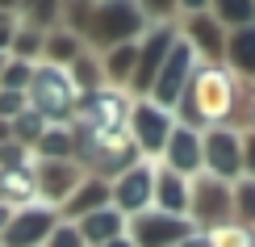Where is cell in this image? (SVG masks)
I'll return each instance as SVG.
<instances>
[{
  "mask_svg": "<svg viewBox=\"0 0 255 247\" xmlns=\"http://www.w3.org/2000/svg\"><path fill=\"white\" fill-rule=\"evenodd\" d=\"M235 117H239V80L226 67L197 63L193 80H188V88L176 105V122H184V126L205 134L214 126H230Z\"/></svg>",
  "mask_w": 255,
  "mask_h": 247,
  "instance_id": "obj_1",
  "label": "cell"
},
{
  "mask_svg": "<svg viewBox=\"0 0 255 247\" xmlns=\"http://www.w3.org/2000/svg\"><path fill=\"white\" fill-rule=\"evenodd\" d=\"M146 8L134 4V0H105V4H92L88 8V21L80 29V42L84 50L92 55H105L113 46H126V42H138L146 34Z\"/></svg>",
  "mask_w": 255,
  "mask_h": 247,
  "instance_id": "obj_2",
  "label": "cell"
},
{
  "mask_svg": "<svg viewBox=\"0 0 255 247\" xmlns=\"http://www.w3.org/2000/svg\"><path fill=\"white\" fill-rule=\"evenodd\" d=\"M130 105H134V96H130V92H122V88L88 92V96H80V105H76L71 130L97 138V143L105 147L109 138H118V134L130 130Z\"/></svg>",
  "mask_w": 255,
  "mask_h": 247,
  "instance_id": "obj_3",
  "label": "cell"
},
{
  "mask_svg": "<svg viewBox=\"0 0 255 247\" xmlns=\"http://www.w3.org/2000/svg\"><path fill=\"white\" fill-rule=\"evenodd\" d=\"M25 101H29V109L42 113L50 126H71L80 92H76V84H71L67 67L34 63V80H29V88H25Z\"/></svg>",
  "mask_w": 255,
  "mask_h": 247,
  "instance_id": "obj_4",
  "label": "cell"
},
{
  "mask_svg": "<svg viewBox=\"0 0 255 247\" xmlns=\"http://www.w3.org/2000/svg\"><path fill=\"white\" fill-rule=\"evenodd\" d=\"M176 25H180V38L193 46L197 63H209V67H226V29L214 21L201 0H188V4L176 8Z\"/></svg>",
  "mask_w": 255,
  "mask_h": 247,
  "instance_id": "obj_5",
  "label": "cell"
},
{
  "mask_svg": "<svg viewBox=\"0 0 255 247\" xmlns=\"http://www.w3.org/2000/svg\"><path fill=\"white\" fill-rule=\"evenodd\" d=\"M176 38H180L176 21H155V25H146V34L138 38V59H134V80H130V96L134 101L151 96L155 76H159V67H163V59L172 55Z\"/></svg>",
  "mask_w": 255,
  "mask_h": 247,
  "instance_id": "obj_6",
  "label": "cell"
},
{
  "mask_svg": "<svg viewBox=\"0 0 255 247\" xmlns=\"http://www.w3.org/2000/svg\"><path fill=\"white\" fill-rule=\"evenodd\" d=\"M188 222L197 231H222L235 222V201H230V185L205 176L188 180Z\"/></svg>",
  "mask_w": 255,
  "mask_h": 247,
  "instance_id": "obj_7",
  "label": "cell"
},
{
  "mask_svg": "<svg viewBox=\"0 0 255 247\" xmlns=\"http://www.w3.org/2000/svg\"><path fill=\"white\" fill-rule=\"evenodd\" d=\"M201 164H205V176L222 180V185L243 180V130H235V126L205 130L201 134Z\"/></svg>",
  "mask_w": 255,
  "mask_h": 247,
  "instance_id": "obj_8",
  "label": "cell"
},
{
  "mask_svg": "<svg viewBox=\"0 0 255 247\" xmlns=\"http://www.w3.org/2000/svg\"><path fill=\"white\" fill-rule=\"evenodd\" d=\"M172 126H176V113H172V109H159L151 96H142V101L130 105V138H134L138 155L151 159V164H159Z\"/></svg>",
  "mask_w": 255,
  "mask_h": 247,
  "instance_id": "obj_9",
  "label": "cell"
},
{
  "mask_svg": "<svg viewBox=\"0 0 255 247\" xmlns=\"http://www.w3.org/2000/svg\"><path fill=\"white\" fill-rule=\"evenodd\" d=\"M155 172H159V164L142 159V164H134L126 176H118L109 185V206L126 222L138 218V214H146V210H155Z\"/></svg>",
  "mask_w": 255,
  "mask_h": 247,
  "instance_id": "obj_10",
  "label": "cell"
},
{
  "mask_svg": "<svg viewBox=\"0 0 255 247\" xmlns=\"http://www.w3.org/2000/svg\"><path fill=\"white\" fill-rule=\"evenodd\" d=\"M193 71H197V55H193V46H188L184 38H176L172 55L163 59V67H159V76H155L151 101L159 105V109H172V113H176L180 96H184L188 80H193Z\"/></svg>",
  "mask_w": 255,
  "mask_h": 247,
  "instance_id": "obj_11",
  "label": "cell"
},
{
  "mask_svg": "<svg viewBox=\"0 0 255 247\" xmlns=\"http://www.w3.org/2000/svg\"><path fill=\"white\" fill-rule=\"evenodd\" d=\"M197 227L188 218H172V214H159V210H146L138 218L126 222V239L134 247H176L184 243Z\"/></svg>",
  "mask_w": 255,
  "mask_h": 247,
  "instance_id": "obj_12",
  "label": "cell"
},
{
  "mask_svg": "<svg viewBox=\"0 0 255 247\" xmlns=\"http://www.w3.org/2000/svg\"><path fill=\"white\" fill-rule=\"evenodd\" d=\"M59 210L50 206H25V210H13V218H8L4 235H0V247H46V239L55 235L59 227Z\"/></svg>",
  "mask_w": 255,
  "mask_h": 247,
  "instance_id": "obj_13",
  "label": "cell"
},
{
  "mask_svg": "<svg viewBox=\"0 0 255 247\" xmlns=\"http://www.w3.org/2000/svg\"><path fill=\"white\" fill-rule=\"evenodd\" d=\"M88 176L76 159H34V180H38V201L50 210H59L71 193L80 189V180Z\"/></svg>",
  "mask_w": 255,
  "mask_h": 247,
  "instance_id": "obj_14",
  "label": "cell"
},
{
  "mask_svg": "<svg viewBox=\"0 0 255 247\" xmlns=\"http://www.w3.org/2000/svg\"><path fill=\"white\" fill-rule=\"evenodd\" d=\"M159 164L167 172H176V176H184V180H197L201 172H205V164H201V130L176 122L172 134H167V147H163V155H159Z\"/></svg>",
  "mask_w": 255,
  "mask_h": 247,
  "instance_id": "obj_15",
  "label": "cell"
},
{
  "mask_svg": "<svg viewBox=\"0 0 255 247\" xmlns=\"http://www.w3.org/2000/svg\"><path fill=\"white\" fill-rule=\"evenodd\" d=\"M226 71L239 84H255V25L226 34Z\"/></svg>",
  "mask_w": 255,
  "mask_h": 247,
  "instance_id": "obj_16",
  "label": "cell"
},
{
  "mask_svg": "<svg viewBox=\"0 0 255 247\" xmlns=\"http://www.w3.org/2000/svg\"><path fill=\"white\" fill-rule=\"evenodd\" d=\"M105 206H109V185L97 180V176H84L80 189L59 206V218H63V222H80V218H88V214H97V210H105Z\"/></svg>",
  "mask_w": 255,
  "mask_h": 247,
  "instance_id": "obj_17",
  "label": "cell"
},
{
  "mask_svg": "<svg viewBox=\"0 0 255 247\" xmlns=\"http://www.w3.org/2000/svg\"><path fill=\"white\" fill-rule=\"evenodd\" d=\"M155 210L172 214V218H188V180L167 172L163 164L155 172Z\"/></svg>",
  "mask_w": 255,
  "mask_h": 247,
  "instance_id": "obj_18",
  "label": "cell"
},
{
  "mask_svg": "<svg viewBox=\"0 0 255 247\" xmlns=\"http://www.w3.org/2000/svg\"><path fill=\"white\" fill-rule=\"evenodd\" d=\"M76 227L84 235V247H105V243H113V239H122V235H126V218L113 206H105L97 214H88V218H80Z\"/></svg>",
  "mask_w": 255,
  "mask_h": 247,
  "instance_id": "obj_19",
  "label": "cell"
},
{
  "mask_svg": "<svg viewBox=\"0 0 255 247\" xmlns=\"http://www.w3.org/2000/svg\"><path fill=\"white\" fill-rule=\"evenodd\" d=\"M0 206H8V210L38 206V180H34V168L0 172Z\"/></svg>",
  "mask_w": 255,
  "mask_h": 247,
  "instance_id": "obj_20",
  "label": "cell"
},
{
  "mask_svg": "<svg viewBox=\"0 0 255 247\" xmlns=\"http://www.w3.org/2000/svg\"><path fill=\"white\" fill-rule=\"evenodd\" d=\"M134 59H138V42H126V46H113L101 55V67H105V84L109 88H122L130 92V80H134Z\"/></svg>",
  "mask_w": 255,
  "mask_h": 247,
  "instance_id": "obj_21",
  "label": "cell"
},
{
  "mask_svg": "<svg viewBox=\"0 0 255 247\" xmlns=\"http://www.w3.org/2000/svg\"><path fill=\"white\" fill-rule=\"evenodd\" d=\"M84 55V42L71 34V29H50L46 34V42H42V63H55V67H71Z\"/></svg>",
  "mask_w": 255,
  "mask_h": 247,
  "instance_id": "obj_22",
  "label": "cell"
},
{
  "mask_svg": "<svg viewBox=\"0 0 255 247\" xmlns=\"http://www.w3.org/2000/svg\"><path fill=\"white\" fill-rule=\"evenodd\" d=\"M67 76L71 84H76V92L80 96H88V92H101V88H109L105 84V67H101V55H92V50H84V55L67 67Z\"/></svg>",
  "mask_w": 255,
  "mask_h": 247,
  "instance_id": "obj_23",
  "label": "cell"
},
{
  "mask_svg": "<svg viewBox=\"0 0 255 247\" xmlns=\"http://www.w3.org/2000/svg\"><path fill=\"white\" fill-rule=\"evenodd\" d=\"M209 13L222 29H243V25H255V0H218V4H209Z\"/></svg>",
  "mask_w": 255,
  "mask_h": 247,
  "instance_id": "obj_24",
  "label": "cell"
},
{
  "mask_svg": "<svg viewBox=\"0 0 255 247\" xmlns=\"http://www.w3.org/2000/svg\"><path fill=\"white\" fill-rule=\"evenodd\" d=\"M76 143H71V126H46V134L38 138L34 159H71Z\"/></svg>",
  "mask_w": 255,
  "mask_h": 247,
  "instance_id": "obj_25",
  "label": "cell"
},
{
  "mask_svg": "<svg viewBox=\"0 0 255 247\" xmlns=\"http://www.w3.org/2000/svg\"><path fill=\"white\" fill-rule=\"evenodd\" d=\"M230 201H235V227L255 231V180H235L230 185Z\"/></svg>",
  "mask_w": 255,
  "mask_h": 247,
  "instance_id": "obj_26",
  "label": "cell"
},
{
  "mask_svg": "<svg viewBox=\"0 0 255 247\" xmlns=\"http://www.w3.org/2000/svg\"><path fill=\"white\" fill-rule=\"evenodd\" d=\"M8 126H13V143H21V147H29V151H34V147H38V138L46 134V126H50V122H46L42 113L25 109V113L17 117V122H8Z\"/></svg>",
  "mask_w": 255,
  "mask_h": 247,
  "instance_id": "obj_27",
  "label": "cell"
},
{
  "mask_svg": "<svg viewBox=\"0 0 255 247\" xmlns=\"http://www.w3.org/2000/svg\"><path fill=\"white\" fill-rule=\"evenodd\" d=\"M29 80H34V63H21V59H8V67L0 71V92H25Z\"/></svg>",
  "mask_w": 255,
  "mask_h": 247,
  "instance_id": "obj_28",
  "label": "cell"
},
{
  "mask_svg": "<svg viewBox=\"0 0 255 247\" xmlns=\"http://www.w3.org/2000/svg\"><path fill=\"white\" fill-rule=\"evenodd\" d=\"M21 168H34V151L21 143H4L0 147V172H21Z\"/></svg>",
  "mask_w": 255,
  "mask_h": 247,
  "instance_id": "obj_29",
  "label": "cell"
},
{
  "mask_svg": "<svg viewBox=\"0 0 255 247\" xmlns=\"http://www.w3.org/2000/svg\"><path fill=\"white\" fill-rule=\"evenodd\" d=\"M214 235V247H255V231H247V227H222V231H209Z\"/></svg>",
  "mask_w": 255,
  "mask_h": 247,
  "instance_id": "obj_30",
  "label": "cell"
},
{
  "mask_svg": "<svg viewBox=\"0 0 255 247\" xmlns=\"http://www.w3.org/2000/svg\"><path fill=\"white\" fill-rule=\"evenodd\" d=\"M25 109H29L25 92H0V122H17Z\"/></svg>",
  "mask_w": 255,
  "mask_h": 247,
  "instance_id": "obj_31",
  "label": "cell"
},
{
  "mask_svg": "<svg viewBox=\"0 0 255 247\" xmlns=\"http://www.w3.org/2000/svg\"><path fill=\"white\" fill-rule=\"evenodd\" d=\"M46 247H84V235H80L76 222H59L55 235L46 239Z\"/></svg>",
  "mask_w": 255,
  "mask_h": 247,
  "instance_id": "obj_32",
  "label": "cell"
},
{
  "mask_svg": "<svg viewBox=\"0 0 255 247\" xmlns=\"http://www.w3.org/2000/svg\"><path fill=\"white\" fill-rule=\"evenodd\" d=\"M243 176L255 180V134L251 130L243 134Z\"/></svg>",
  "mask_w": 255,
  "mask_h": 247,
  "instance_id": "obj_33",
  "label": "cell"
},
{
  "mask_svg": "<svg viewBox=\"0 0 255 247\" xmlns=\"http://www.w3.org/2000/svg\"><path fill=\"white\" fill-rule=\"evenodd\" d=\"M176 247H214V235L209 231H193L184 243H176Z\"/></svg>",
  "mask_w": 255,
  "mask_h": 247,
  "instance_id": "obj_34",
  "label": "cell"
},
{
  "mask_svg": "<svg viewBox=\"0 0 255 247\" xmlns=\"http://www.w3.org/2000/svg\"><path fill=\"white\" fill-rule=\"evenodd\" d=\"M0 25H17V8L13 4H0Z\"/></svg>",
  "mask_w": 255,
  "mask_h": 247,
  "instance_id": "obj_35",
  "label": "cell"
},
{
  "mask_svg": "<svg viewBox=\"0 0 255 247\" xmlns=\"http://www.w3.org/2000/svg\"><path fill=\"white\" fill-rule=\"evenodd\" d=\"M243 109H247V130L255 134V96H251V101H247V105H243Z\"/></svg>",
  "mask_w": 255,
  "mask_h": 247,
  "instance_id": "obj_36",
  "label": "cell"
},
{
  "mask_svg": "<svg viewBox=\"0 0 255 247\" xmlns=\"http://www.w3.org/2000/svg\"><path fill=\"white\" fill-rule=\"evenodd\" d=\"M4 143H13V126H8V122H0V147H4Z\"/></svg>",
  "mask_w": 255,
  "mask_h": 247,
  "instance_id": "obj_37",
  "label": "cell"
},
{
  "mask_svg": "<svg viewBox=\"0 0 255 247\" xmlns=\"http://www.w3.org/2000/svg\"><path fill=\"white\" fill-rule=\"evenodd\" d=\"M8 218H13V210H8V206H0V235H4V227H8Z\"/></svg>",
  "mask_w": 255,
  "mask_h": 247,
  "instance_id": "obj_38",
  "label": "cell"
},
{
  "mask_svg": "<svg viewBox=\"0 0 255 247\" xmlns=\"http://www.w3.org/2000/svg\"><path fill=\"white\" fill-rule=\"evenodd\" d=\"M105 247H134V243H130V239L122 235V239H113V243H105Z\"/></svg>",
  "mask_w": 255,
  "mask_h": 247,
  "instance_id": "obj_39",
  "label": "cell"
},
{
  "mask_svg": "<svg viewBox=\"0 0 255 247\" xmlns=\"http://www.w3.org/2000/svg\"><path fill=\"white\" fill-rule=\"evenodd\" d=\"M4 67H8V55H0V71H4Z\"/></svg>",
  "mask_w": 255,
  "mask_h": 247,
  "instance_id": "obj_40",
  "label": "cell"
}]
</instances>
